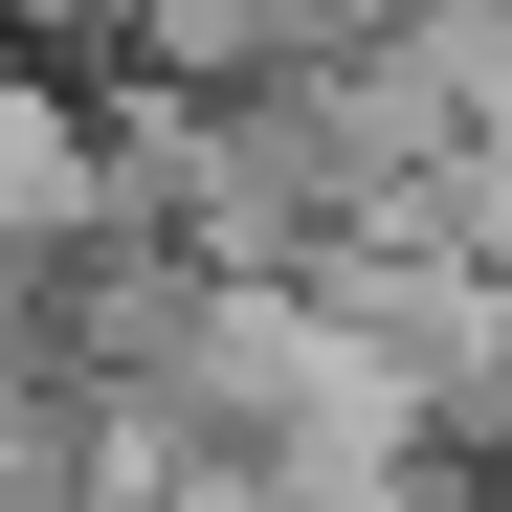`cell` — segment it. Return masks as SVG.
Masks as SVG:
<instances>
[{
  "mask_svg": "<svg viewBox=\"0 0 512 512\" xmlns=\"http://www.w3.org/2000/svg\"><path fill=\"white\" fill-rule=\"evenodd\" d=\"M0 379H23V312H0ZM0 446H23V423H0Z\"/></svg>",
  "mask_w": 512,
  "mask_h": 512,
  "instance_id": "cell-3",
  "label": "cell"
},
{
  "mask_svg": "<svg viewBox=\"0 0 512 512\" xmlns=\"http://www.w3.org/2000/svg\"><path fill=\"white\" fill-rule=\"evenodd\" d=\"M112 201H134V179H112V156H90V112H67L45 67L0 45V268H45V245H90Z\"/></svg>",
  "mask_w": 512,
  "mask_h": 512,
  "instance_id": "cell-1",
  "label": "cell"
},
{
  "mask_svg": "<svg viewBox=\"0 0 512 512\" xmlns=\"http://www.w3.org/2000/svg\"><path fill=\"white\" fill-rule=\"evenodd\" d=\"M401 0H156V67H201V90H268V67H334V45H379Z\"/></svg>",
  "mask_w": 512,
  "mask_h": 512,
  "instance_id": "cell-2",
  "label": "cell"
}]
</instances>
